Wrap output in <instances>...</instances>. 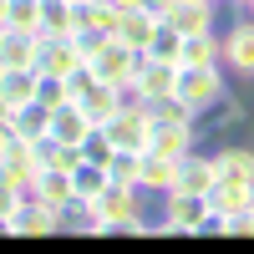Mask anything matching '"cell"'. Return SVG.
<instances>
[{"instance_id":"obj_33","label":"cell","mask_w":254,"mask_h":254,"mask_svg":"<svg viewBox=\"0 0 254 254\" xmlns=\"http://www.w3.org/2000/svg\"><path fill=\"white\" fill-rule=\"evenodd\" d=\"M117 10H142V0H112Z\"/></svg>"},{"instance_id":"obj_26","label":"cell","mask_w":254,"mask_h":254,"mask_svg":"<svg viewBox=\"0 0 254 254\" xmlns=\"http://www.w3.org/2000/svg\"><path fill=\"white\" fill-rule=\"evenodd\" d=\"M147 56H158V61H178L183 56V31L173 20H158V36H153V46H147Z\"/></svg>"},{"instance_id":"obj_32","label":"cell","mask_w":254,"mask_h":254,"mask_svg":"<svg viewBox=\"0 0 254 254\" xmlns=\"http://www.w3.org/2000/svg\"><path fill=\"white\" fill-rule=\"evenodd\" d=\"M224 234H234V239H254V208H244V214H234V219H224Z\"/></svg>"},{"instance_id":"obj_25","label":"cell","mask_w":254,"mask_h":254,"mask_svg":"<svg viewBox=\"0 0 254 254\" xmlns=\"http://www.w3.org/2000/svg\"><path fill=\"white\" fill-rule=\"evenodd\" d=\"M71 178H76V198H87V203H92V198L102 193V188L112 183V173H107V163H92V158H81V168H76Z\"/></svg>"},{"instance_id":"obj_3","label":"cell","mask_w":254,"mask_h":254,"mask_svg":"<svg viewBox=\"0 0 254 254\" xmlns=\"http://www.w3.org/2000/svg\"><path fill=\"white\" fill-rule=\"evenodd\" d=\"M102 132L112 137L117 153H147V147H153V112H147L142 102L127 97V107H122L107 127H102Z\"/></svg>"},{"instance_id":"obj_30","label":"cell","mask_w":254,"mask_h":254,"mask_svg":"<svg viewBox=\"0 0 254 254\" xmlns=\"http://www.w3.org/2000/svg\"><path fill=\"white\" fill-rule=\"evenodd\" d=\"M87 15H92V26H102L107 36H117V26H122V15H127V10H117L112 0H97V5H87Z\"/></svg>"},{"instance_id":"obj_12","label":"cell","mask_w":254,"mask_h":254,"mask_svg":"<svg viewBox=\"0 0 254 254\" xmlns=\"http://www.w3.org/2000/svg\"><path fill=\"white\" fill-rule=\"evenodd\" d=\"M178 168L183 158H168V153H142V193H173L178 188Z\"/></svg>"},{"instance_id":"obj_7","label":"cell","mask_w":254,"mask_h":254,"mask_svg":"<svg viewBox=\"0 0 254 254\" xmlns=\"http://www.w3.org/2000/svg\"><path fill=\"white\" fill-rule=\"evenodd\" d=\"M0 234H15V239H46V234H61V208H51L46 198H26V208H20L15 219L0 224Z\"/></svg>"},{"instance_id":"obj_14","label":"cell","mask_w":254,"mask_h":254,"mask_svg":"<svg viewBox=\"0 0 254 254\" xmlns=\"http://www.w3.org/2000/svg\"><path fill=\"white\" fill-rule=\"evenodd\" d=\"M92 132H97V122L87 117L81 102H66V107L51 112V137H61V142H87Z\"/></svg>"},{"instance_id":"obj_11","label":"cell","mask_w":254,"mask_h":254,"mask_svg":"<svg viewBox=\"0 0 254 254\" xmlns=\"http://www.w3.org/2000/svg\"><path fill=\"white\" fill-rule=\"evenodd\" d=\"M214 168H219V183H254V147H244L239 137L224 142L214 153Z\"/></svg>"},{"instance_id":"obj_29","label":"cell","mask_w":254,"mask_h":254,"mask_svg":"<svg viewBox=\"0 0 254 254\" xmlns=\"http://www.w3.org/2000/svg\"><path fill=\"white\" fill-rule=\"evenodd\" d=\"M97 87V71H92V61H81L76 71H66V92H71V102H87V92Z\"/></svg>"},{"instance_id":"obj_36","label":"cell","mask_w":254,"mask_h":254,"mask_svg":"<svg viewBox=\"0 0 254 254\" xmlns=\"http://www.w3.org/2000/svg\"><path fill=\"white\" fill-rule=\"evenodd\" d=\"M239 5H249V10H254V0H239Z\"/></svg>"},{"instance_id":"obj_4","label":"cell","mask_w":254,"mask_h":254,"mask_svg":"<svg viewBox=\"0 0 254 254\" xmlns=\"http://www.w3.org/2000/svg\"><path fill=\"white\" fill-rule=\"evenodd\" d=\"M178 71H183L178 61H158V56L142 51V66H137V76H132V87H127V97L142 102V107H153V102H163V97L178 92Z\"/></svg>"},{"instance_id":"obj_22","label":"cell","mask_w":254,"mask_h":254,"mask_svg":"<svg viewBox=\"0 0 254 254\" xmlns=\"http://www.w3.org/2000/svg\"><path fill=\"white\" fill-rule=\"evenodd\" d=\"M36 198H46L51 208L71 203V198H76V178L66 173V168H46V173H41V183H36Z\"/></svg>"},{"instance_id":"obj_18","label":"cell","mask_w":254,"mask_h":254,"mask_svg":"<svg viewBox=\"0 0 254 254\" xmlns=\"http://www.w3.org/2000/svg\"><path fill=\"white\" fill-rule=\"evenodd\" d=\"M224 61V41L214 31H193V36H183V56H178V66H219Z\"/></svg>"},{"instance_id":"obj_31","label":"cell","mask_w":254,"mask_h":254,"mask_svg":"<svg viewBox=\"0 0 254 254\" xmlns=\"http://www.w3.org/2000/svg\"><path fill=\"white\" fill-rule=\"evenodd\" d=\"M71 36H76V46H81V56H87V61L102 51V41H107V31H102V26H92V20H87V26H76Z\"/></svg>"},{"instance_id":"obj_28","label":"cell","mask_w":254,"mask_h":254,"mask_svg":"<svg viewBox=\"0 0 254 254\" xmlns=\"http://www.w3.org/2000/svg\"><path fill=\"white\" fill-rule=\"evenodd\" d=\"M36 102H41V107H66V102H71V92H66V76H41V92H36Z\"/></svg>"},{"instance_id":"obj_21","label":"cell","mask_w":254,"mask_h":254,"mask_svg":"<svg viewBox=\"0 0 254 254\" xmlns=\"http://www.w3.org/2000/svg\"><path fill=\"white\" fill-rule=\"evenodd\" d=\"M117 36H122L132 51H147V46H153V36H158V15H147V10H127L122 26H117Z\"/></svg>"},{"instance_id":"obj_20","label":"cell","mask_w":254,"mask_h":254,"mask_svg":"<svg viewBox=\"0 0 254 254\" xmlns=\"http://www.w3.org/2000/svg\"><path fill=\"white\" fill-rule=\"evenodd\" d=\"M0 31H41V0H0Z\"/></svg>"},{"instance_id":"obj_34","label":"cell","mask_w":254,"mask_h":254,"mask_svg":"<svg viewBox=\"0 0 254 254\" xmlns=\"http://www.w3.org/2000/svg\"><path fill=\"white\" fill-rule=\"evenodd\" d=\"M193 5H214V0H193Z\"/></svg>"},{"instance_id":"obj_35","label":"cell","mask_w":254,"mask_h":254,"mask_svg":"<svg viewBox=\"0 0 254 254\" xmlns=\"http://www.w3.org/2000/svg\"><path fill=\"white\" fill-rule=\"evenodd\" d=\"M76 5H97V0H76Z\"/></svg>"},{"instance_id":"obj_24","label":"cell","mask_w":254,"mask_h":254,"mask_svg":"<svg viewBox=\"0 0 254 254\" xmlns=\"http://www.w3.org/2000/svg\"><path fill=\"white\" fill-rule=\"evenodd\" d=\"M0 117H10V122H15L31 142L51 137V107H41V102H31V107H20V112H0Z\"/></svg>"},{"instance_id":"obj_5","label":"cell","mask_w":254,"mask_h":254,"mask_svg":"<svg viewBox=\"0 0 254 254\" xmlns=\"http://www.w3.org/2000/svg\"><path fill=\"white\" fill-rule=\"evenodd\" d=\"M137 66H142V51H132L122 36H107V41H102V51L92 56L97 81H112V87H132Z\"/></svg>"},{"instance_id":"obj_17","label":"cell","mask_w":254,"mask_h":254,"mask_svg":"<svg viewBox=\"0 0 254 254\" xmlns=\"http://www.w3.org/2000/svg\"><path fill=\"white\" fill-rule=\"evenodd\" d=\"M178 188H188V193H214L219 188V168H214V158H203L198 147L183 158V168H178Z\"/></svg>"},{"instance_id":"obj_6","label":"cell","mask_w":254,"mask_h":254,"mask_svg":"<svg viewBox=\"0 0 254 254\" xmlns=\"http://www.w3.org/2000/svg\"><path fill=\"white\" fill-rule=\"evenodd\" d=\"M244 127H249V107H244L239 97H229V92H224V97H219L208 112H198V137H214V142H234V137L244 132Z\"/></svg>"},{"instance_id":"obj_23","label":"cell","mask_w":254,"mask_h":254,"mask_svg":"<svg viewBox=\"0 0 254 254\" xmlns=\"http://www.w3.org/2000/svg\"><path fill=\"white\" fill-rule=\"evenodd\" d=\"M163 20H173L183 36H193V31H214V5H193V0H178V5L168 10Z\"/></svg>"},{"instance_id":"obj_2","label":"cell","mask_w":254,"mask_h":254,"mask_svg":"<svg viewBox=\"0 0 254 254\" xmlns=\"http://www.w3.org/2000/svg\"><path fill=\"white\" fill-rule=\"evenodd\" d=\"M92 214H97V224H102V234H132V224L142 219V188L107 183V188L92 198Z\"/></svg>"},{"instance_id":"obj_1","label":"cell","mask_w":254,"mask_h":254,"mask_svg":"<svg viewBox=\"0 0 254 254\" xmlns=\"http://www.w3.org/2000/svg\"><path fill=\"white\" fill-rule=\"evenodd\" d=\"M163 219L173 224V234H224V214H214L208 193H188V188L163 193Z\"/></svg>"},{"instance_id":"obj_8","label":"cell","mask_w":254,"mask_h":254,"mask_svg":"<svg viewBox=\"0 0 254 254\" xmlns=\"http://www.w3.org/2000/svg\"><path fill=\"white\" fill-rule=\"evenodd\" d=\"M224 92H229V87H224V71H219V66H183V71H178V97H183L193 112H208Z\"/></svg>"},{"instance_id":"obj_15","label":"cell","mask_w":254,"mask_h":254,"mask_svg":"<svg viewBox=\"0 0 254 254\" xmlns=\"http://www.w3.org/2000/svg\"><path fill=\"white\" fill-rule=\"evenodd\" d=\"M224 61L239 76H254V20H234V31L224 36Z\"/></svg>"},{"instance_id":"obj_19","label":"cell","mask_w":254,"mask_h":254,"mask_svg":"<svg viewBox=\"0 0 254 254\" xmlns=\"http://www.w3.org/2000/svg\"><path fill=\"white\" fill-rule=\"evenodd\" d=\"M208 203H214V214L234 219L244 208H254V183H219L214 193H208Z\"/></svg>"},{"instance_id":"obj_10","label":"cell","mask_w":254,"mask_h":254,"mask_svg":"<svg viewBox=\"0 0 254 254\" xmlns=\"http://www.w3.org/2000/svg\"><path fill=\"white\" fill-rule=\"evenodd\" d=\"M81 46H76V36H41V61H36V71L41 76H66L81 66Z\"/></svg>"},{"instance_id":"obj_9","label":"cell","mask_w":254,"mask_h":254,"mask_svg":"<svg viewBox=\"0 0 254 254\" xmlns=\"http://www.w3.org/2000/svg\"><path fill=\"white\" fill-rule=\"evenodd\" d=\"M36 92H41V71H31V66H0V112L31 107Z\"/></svg>"},{"instance_id":"obj_27","label":"cell","mask_w":254,"mask_h":254,"mask_svg":"<svg viewBox=\"0 0 254 254\" xmlns=\"http://www.w3.org/2000/svg\"><path fill=\"white\" fill-rule=\"evenodd\" d=\"M107 173H112V183H127V188H142V153H112Z\"/></svg>"},{"instance_id":"obj_16","label":"cell","mask_w":254,"mask_h":254,"mask_svg":"<svg viewBox=\"0 0 254 254\" xmlns=\"http://www.w3.org/2000/svg\"><path fill=\"white\" fill-rule=\"evenodd\" d=\"M81 107H87V117L97 122V127H107L122 107H127V87H112V81H97V87L87 92V102H81Z\"/></svg>"},{"instance_id":"obj_13","label":"cell","mask_w":254,"mask_h":254,"mask_svg":"<svg viewBox=\"0 0 254 254\" xmlns=\"http://www.w3.org/2000/svg\"><path fill=\"white\" fill-rule=\"evenodd\" d=\"M41 61V31H0V66H31Z\"/></svg>"}]
</instances>
